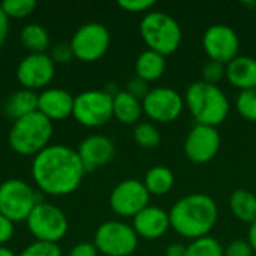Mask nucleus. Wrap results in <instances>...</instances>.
Returning a JSON list of instances; mask_svg holds the SVG:
<instances>
[{"label":"nucleus","mask_w":256,"mask_h":256,"mask_svg":"<svg viewBox=\"0 0 256 256\" xmlns=\"http://www.w3.org/2000/svg\"><path fill=\"white\" fill-rule=\"evenodd\" d=\"M18 256H63L62 249L56 243L34 242L28 244Z\"/></svg>","instance_id":"nucleus-31"},{"label":"nucleus","mask_w":256,"mask_h":256,"mask_svg":"<svg viewBox=\"0 0 256 256\" xmlns=\"http://www.w3.org/2000/svg\"><path fill=\"white\" fill-rule=\"evenodd\" d=\"M150 194L144 183L135 178L120 182L110 195V206L112 212L122 218H135L148 206Z\"/></svg>","instance_id":"nucleus-12"},{"label":"nucleus","mask_w":256,"mask_h":256,"mask_svg":"<svg viewBox=\"0 0 256 256\" xmlns=\"http://www.w3.org/2000/svg\"><path fill=\"white\" fill-rule=\"evenodd\" d=\"M26 224L36 242L44 243L58 244V242L68 234L69 230L66 214L57 206L42 201L32 210Z\"/></svg>","instance_id":"nucleus-6"},{"label":"nucleus","mask_w":256,"mask_h":256,"mask_svg":"<svg viewBox=\"0 0 256 256\" xmlns=\"http://www.w3.org/2000/svg\"><path fill=\"white\" fill-rule=\"evenodd\" d=\"M38 96L36 92L33 90H27V88H20L16 92H14L8 100L4 102V114L9 118L18 120L22 118L28 114H33L38 111Z\"/></svg>","instance_id":"nucleus-20"},{"label":"nucleus","mask_w":256,"mask_h":256,"mask_svg":"<svg viewBox=\"0 0 256 256\" xmlns=\"http://www.w3.org/2000/svg\"><path fill=\"white\" fill-rule=\"evenodd\" d=\"M184 105L189 108L196 124L218 126L230 112V100L224 90L206 81L192 82L184 93Z\"/></svg>","instance_id":"nucleus-3"},{"label":"nucleus","mask_w":256,"mask_h":256,"mask_svg":"<svg viewBox=\"0 0 256 256\" xmlns=\"http://www.w3.org/2000/svg\"><path fill=\"white\" fill-rule=\"evenodd\" d=\"M188 252V246L182 244V243H172L166 248V256H186Z\"/></svg>","instance_id":"nucleus-39"},{"label":"nucleus","mask_w":256,"mask_h":256,"mask_svg":"<svg viewBox=\"0 0 256 256\" xmlns=\"http://www.w3.org/2000/svg\"><path fill=\"white\" fill-rule=\"evenodd\" d=\"M39 202L33 188L20 178H10L0 184V214L14 224L27 220Z\"/></svg>","instance_id":"nucleus-7"},{"label":"nucleus","mask_w":256,"mask_h":256,"mask_svg":"<svg viewBox=\"0 0 256 256\" xmlns=\"http://www.w3.org/2000/svg\"><path fill=\"white\" fill-rule=\"evenodd\" d=\"M84 174L86 168L76 150L63 144H51L33 158L32 177L36 186L51 196L75 192Z\"/></svg>","instance_id":"nucleus-1"},{"label":"nucleus","mask_w":256,"mask_h":256,"mask_svg":"<svg viewBox=\"0 0 256 256\" xmlns=\"http://www.w3.org/2000/svg\"><path fill=\"white\" fill-rule=\"evenodd\" d=\"M132 228L138 237H142L147 240L160 238L171 228L170 213H166L165 210L159 207L147 206L134 218Z\"/></svg>","instance_id":"nucleus-17"},{"label":"nucleus","mask_w":256,"mask_h":256,"mask_svg":"<svg viewBox=\"0 0 256 256\" xmlns=\"http://www.w3.org/2000/svg\"><path fill=\"white\" fill-rule=\"evenodd\" d=\"M249 244L254 249V254H256V220L254 224H250L249 226V238H248Z\"/></svg>","instance_id":"nucleus-40"},{"label":"nucleus","mask_w":256,"mask_h":256,"mask_svg":"<svg viewBox=\"0 0 256 256\" xmlns=\"http://www.w3.org/2000/svg\"><path fill=\"white\" fill-rule=\"evenodd\" d=\"M140 33L148 50H153L165 57L177 51L183 39L178 21L164 10L147 12L141 20Z\"/></svg>","instance_id":"nucleus-5"},{"label":"nucleus","mask_w":256,"mask_h":256,"mask_svg":"<svg viewBox=\"0 0 256 256\" xmlns=\"http://www.w3.org/2000/svg\"><path fill=\"white\" fill-rule=\"evenodd\" d=\"M50 57L52 58V62L57 64H64V63H69L70 58L74 57V52H72V48H70V44H66V42H62V44H57L52 46L51 52H50Z\"/></svg>","instance_id":"nucleus-33"},{"label":"nucleus","mask_w":256,"mask_h":256,"mask_svg":"<svg viewBox=\"0 0 256 256\" xmlns=\"http://www.w3.org/2000/svg\"><path fill=\"white\" fill-rule=\"evenodd\" d=\"M134 140L142 148H156L160 144L162 136H160L159 129L154 124H152L148 122H142L135 126Z\"/></svg>","instance_id":"nucleus-27"},{"label":"nucleus","mask_w":256,"mask_h":256,"mask_svg":"<svg viewBox=\"0 0 256 256\" xmlns=\"http://www.w3.org/2000/svg\"><path fill=\"white\" fill-rule=\"evenodd\" d=\"M52 122L39 111L14 122L9 130L10 148L22 156H36L50 146Z\"/></svg>","instance_id":"nucleus-4"},{"label":"nucleus","mask_w":256,"mask_h":256,"mask_svg":"<svg viewBox=\"0 0 256 256\" xmlns=\"http://www.w3.org/2000/svg\"><path fill=\"white\" fill-rule=\"evenodd\" d=\"M202 48L210 60L226 64L238 56L240 39L232 27L226 24H213L202 34Z\"/></svg>","instance_id":"nucleus-14"},{"label":"nucleus","mask_w":256,"mask_h":256,"mask_svg":"<svg viewBox=\"0 0 256 256\" xmlns=\"http://www.w3.org/2000/svg\"><path fill=\"white\" fill-rule=\"evenodd\" d=\"M110 42L111 36L108 28L102 22L92 21L82 24L74 33L69 44L75 58L86 63H92L98 62L106 54Z\"/></svg>","instance_id":"nucleus-10"},{"label":"nucleus","mask_w":256,"mask_h":256,"mask_svg":"<svg viewBox=\"0 0 256 256\" xmlns=\"http://www.w3.org/2000/svg\"><path fill=\"white\" fill-rule=\"evenodd\" d=\"M20 42L27 51H30V54L46 52V50L50 48V34L42 24L30 22L21 28Z\"/></svg>","instance_id":"nucleus-24"},{"label":"nucleus","mask_w":256,"mask_h":256,"mask_svg":"<svg viewBox=\"0 0 256 256\" xmlns=\"http://www.w3.org/2000/svg\"><path fill=\"white\" fill-rule=\"evenodd\" d=\"M186 158L194 164L210 162L220 148V134L214 126L195 124L183 144Z\"/></svg>","instance_id":"nucleus-15"},{"label":"nucleus","mask_w":256,"mask_h":256,"mask_svg":"<svg viewBox=\"0 0 256 256\" xmlns=\"http://www.w3.org/2000/svg\"><path fill=\"white\" fill-rule=\"evenodd\" d=\"M218 204L206 194H190L178 200L170 210L171 228L186 238L208 236L218 222Z\"/></svg>","instance_id":"nucleus-2"},{"label":"nucleus","mask_w":256,"mask_h":256,"mask_svg":"<svg viewBox=\"0 0 256 256\" xmlns=\"http://www.w3.org/2000/svg\"><path fill=\"white\" fill-rule=\"evenodd\" d=\"M0 256H16L14 254V250H10L6 246H0Z\"/></svg>","instance_id":"nucleus-41"},{"label":"nucleus","mask_w":256,"mask_h":256,"mask_svg":"<svg viewBox=\"0 0 256 256\" xmlns=\"http://www.w3.org/2000/svg\"><path fill=\"white\" fill-rule=\"evenodd\" d=\"M126 92H128L130 96H134L135 99H138V100L142 102L144 98L148 94L150 87H148V82H147V81H144V80H141V78H138V76L135 75L132 80L128 81Z\"/></svg>","instance_id":"nucleus-32"},{"label":"nucleus","mask_w":256,"mask_h":256,"mask_svg":"<svg viewBox=\"0 0 256 256\" xmlns=\"http://www.w3.org/2000/svg\"><path fill=\"white\" fill-rule=\"evenodd\" d=\"M230 207L232 214L246 224L256 220V195L248 189H237L230 198Z\"/></svg>","instance_id":"nucleus-23"},{"label":"nucleus","mask_w":256,"mask_h":256,"mask_svg":"<svg viewBox=\"0 0 256 256\" xmlns=\"http://www.w3.org/2000/svg\"><path fill=\"white\" fill-rule=\"evenodd\" d=\"M156 4L154 0H120L118 2V6L128 12H150L152 8Z\"/></svg>","instance_id":"nucleus-34"},{"label":"nucleus","mask_w":256,"mask_h":256,"mask_svg":"<svg viewBox=\"0 0 256 256\" xmlns=\"http://www.w3.org/2000/svg\"><path fill=\"white\" fill-rule=\"evenodd\" d=\"M14 237V222L0 214V246H4Z\"/></svg>","instance_id":"nucleus-36"},{"label":"nucleus","mask_w":256,"mask_h":256,"mask_svg":"<svg viewBox=\"0 0 256 256\" xmlns=\"http://www.w3.org/2000/svg\"><path fill=\"white\" fill-rule=\"evenodd\" d=\"M186 256H225V249L216 238L206 236L188 246Z\"/></svg>","instance_id":"nucleus-26"},{"label":"nucleus","mask_w":256,"mask_h":256,"mask_svg":"<svg viewBox=\"0 0 256 256\" xmlns=\"http://www.w3.org/2000/svg\"><path fill=\"white\" fill-rule=\"evenodd\" d=\"M38 111L51 122H60L72 116L74 96L63 88H46L38 96Z\"/></svg>","instance_id":"nucleus-18"},{"label":"nucleus","mask_w":256,"mask_h":256,"mask_svg":"<svg viewBox=\"0 0 256 256\" xmlns=\"http://www.w3.org/2000/svg\"><path fill=\"white\" fill-rule=\"evenodd\" d=\"M56 74V63L48 52L26 56L16 66V80L27 90H39L48 86Z\"/></svg>","instance_id":"nucleus-13"},{"label":"nucleus","mask_w":256,"mask_h":256,"mask_svg":"<svg viewBox=\"0 0 256 256\" xmlns=\"http://www.w3.org/2000/svg\"><path fill=\"white\" fill-rule=\"evenodd\" d=\"M226 80L237 88L249 90L256 87V58L252 56H237L226 63Z\"/></svg>","instance_id":"nucleus-19"},{"label":"nucleus","mask_w":256,"mask_h":256,"mask_svg":"<svg viewBox=\"0 0 256 256\" xmlns=\"http://www.w3.org/2000/svg\"><path fill=\"white\" fill-rule=\"evenodd\" d=\"M174 174L168 166L158 165L150 168L144 177V186L150 195H165L174 186Z\"/></svg>","instance_id":"nucleus-25"},{"label":"nucleus","mask_w":256,"mask_h":256,"mask_svg":"<svg viewBox=\"0 0 256 256\" xmlns=\"http://www.w3.org/2000/svg\"><path fill=\"white\" fill-rule=\"evenodd\" d=\"M225 256H254V249L246 240H234L225 249Z\"/></svg>","instance_id":"nucleus-35"},{"label":"nucleus","mask_w":256,"mask_h":256,"mask_svg":"<svg viewBox=\"0 0 256 256\" xmlns=\"http://www.w3.org/2000/svg\"><path fill=\"white\" fill-rule=\"evenodd\" d=\"M225 76H226V64L225 63H220L216 60H208L202 66V81H206L208 84L218 86V82H220Z\"/></svg>","instance_id":"nucleus-30"},{"label":"nucleus","mask_w":256,"mask_h":256,"mask_svg":"<svg viewBox=\"0 0 256 256\" xmlns=\"http://www.w3.org/2000/svg\"><path fill=\"white\" fill-rule=\"evenodd\" d=\"M76 153L86 168V172H90L112 160L116 146L105 135H90L80 142Z\"/></svg>","instance_id":"nucleus-16"},{"label":"nucleus","mask_w":256,"mask_h":256,"mask_svg":"<svg viewBox=\"0 0 256 256\" xmlns=\"http://www.w3.org/2000/svg\"><path fill=\"white\" fill-rule=\"evenodd\" d=\"M138 236L134 228L120 220H108L99 225L93 244L105 256H129L138 248Z\"/></svg>","instance_id":"nucleus-8"},{"label":"nucleus","mask_w":256,"mask_h":256,"mask_svg":"<svg viewBox=\"0 0 256 256\" xmlns=\"http://www.w3.org/2000/svg\"><path fill=\"white\" fill-rule=\"evenodd\" d=\"M8 33H9V18H8V15L3 12V9L0 6V48L4 44V40L8 38Z\"/></svg>","instance_id":"nucleus-38"},{"label":"nucleus","mask_w":256,"mask_h":256,"mask_svg":"<svg viewBox=\"0 0 256 256\" xmlns=\"http://www.w3.org/2000/svg\"><path fill=\"white\" fill-rule=\"evenodd\" d=\"M184 108V98L174 88H150L142 100V112L159 123H171L180 117Z\"/></svg>","instance_id":"nucleus-11"},{"label":"nucleus","mask_w":256,"mask_h":256,"mask_svg":"<svg viewBox=\"0 0 256 256\" xmlns=\"http://www.w3.org/2000/svg\"><path fill=\"white\" fill-rule=\"evenodd\" d=\"M166 68V62H165V56L153 51V50H146L142 51L136 62H135V74L138 78L152 82L159 80Z\"/></svg>","instance_id":"nucleus-22"},{"label":"nucleus","mask_w":256,"mask_h":256,"mask_svg":"<svg viewBox=\"0 0 256 256\" xmlns=\"http://www.w3.org/2000/svg\"><path fill=\"white\" fill-rule=\"evenodd\" d=\"M69 256H99V250L93 243H78L72 248Z\"/></svg>","instance_id":"nucleus-37"},{"label":"nucleus","mask_w":256,"mask_h":256,"mask_svg":"<svg viewBox=\"0 0 256 256\" xmlns=\"http://www.w3.org/2000/svg\"><path fill=\"white\" fill-rule=\"evenodd\" d=\"M236 110L243 118L249 122H256V87L242 90L238 93L236 99Z\"/></svg>","instance_id":"nucleus-28"},{"label":"nucleus","mask_w":256,"mask_h":256,"mask_svg":"<svg viewBox=\"0 0 256 256\" xmlns=\"http://www.w3.org/2000/svg\"><path fill=\"white\" fill-rule=\"evenodd\" d=\"M74 118L86 128H99L112 118V96L106 90H86L74 98Z\"/></svg>","instance_id":"nucleus-9"},{"label":"nucleus","mask_w":256,"mask_h":256,"mask_svg":"<svg viewBox=\"0 0 256 256\" xmlns=\"http://www.w3.org/2000/svg\"><path fill=\"white\" fill-rule=\"evenodd\" d=\"M142 114V102L130 96L126 90H120L112 96V117L120 123L134 124Z\"/></svg>","instance_id":"nucleus-21"},{"label":"nucleus","mask_w":256,"mask_h":256,"mask_svg":"<svg viewBox=\"0 0 256 256\" xmlns=\"http://www.w3.org/2000/svg\"><path fill=\"white\" fill-rule=\"evenodd\" d=\"M3 12L8 15V18H26L33 14L36 9V2L33 0H4L0 3Z\"/></svg>","instance_id":"nucleus-29"}]
</instances>
